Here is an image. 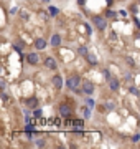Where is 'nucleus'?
Returning <instances> with one entry per match:
<instances>
[{"instance_id":"1","label":"nucleus","mask_w":140,"mask_h":149,"mask_svg":"<svg viewBox=\"0 0 140 149\" xmlns=\"http://www.w3.org/2000/svg\"><path fill=\"white\" fill-rule=\"evenodd\" d=\"M82 85L79 74H71L66 78V88L69 91H74V93H79V86Z\"/></svg>"},{"instance_id":"2","label":"nucleus","mask_w":140,"mask_h":149,"mask_svg":"<svg viewBox=\"0 0 140 149\" xmlns=\"http://www.w3.org/2000/svg\"><path fill=\"white\" fill-rule=\"evenodd\" d=\"M92 23L96 25V28H97L99 32H106V28H107V17L94 15V17H92Z\"/></svg>"},{"instance_id":"3","label":"nucleus","mask_w":140,"mask_h":149,"mask_svg":"<svg viewBox=\"0 0 140 149\" xmlns=\"http://www.w3.org/2000/svg\"><path fill=\"white\" fill-rule=\"evenodd\" d=\"M81 89H82V93H84V95L92 96V93H94V89H96V88H94V85L91 81H84V83H82V88H81Z\"/></svg>"},{"instance_id":"4","label":"nucleus","mask_w":140,"mask_h":149,"mask_svg":"<svg viewBox=\"0 0 140 149\" xmlns=\"http://www.w3.org/2000/svg\"><path fill=\"white\" fill-rule=\"evenodd\" d=\"M71 113H73L71 106L66 104V103H61V104H60V114L61 116H71Z\"/></svg>"},{"instance_id":"5","label":"nucleus","mask_w":140,"mask_h":149,"mask_svg":"<svg viewBox=\"0 0 140 149\" xmlns=\"http://www.w3.org/2000/svg\"><path fill=\"white\" fill-rule=\"evenodd\" d=\"M51 83H53V86L56 89H61V88H63V85H64V83H63V78H61V74H54L53 78H51Z\"/></svg>"},{"instance_id":"6","label":"nucleus","mask_w":140,"mask_h":149,"mask_svg":"<svg viewBox=\"0 0 140 149\" xmlns=\"http://www.w3.org/2000/svg\"><path fill=\"white\" fill-rule=\"evenodd\" d=\"M45 66H46L48 70H56V68H58V63H56V60H54L53 56H48V58H45Z\"/></svg>"},{"instance_id":"7","label":"nucleus","mask_w":140,"mask_h":149,"mask_svg":"<svg viewBox=\"0 0 140 149\" xmlns=\"http://www.w3.org/2000/svg\"><path fill=\"white\" fill-rule=\"evenodd\" d=\"M27 61H28V65H38V61H40V55H38V53H28L27 55Z\"/></svg>"},{"instance_id":"8","label":"nucleus","mask_w":140,"mask_h":149,"mask_svg":"<svg viewBox=\"0 0 140 149\" xmlns=\"http://www.w3.org/2000/svg\"><path fill=\"white\" fill-rule=\"evenodd\" d=\"M119 88H120L119 80H117V78H111V80H109V89H111V91H119Z\"/></svg>"},{"instance_id":"9","label":"nucleus","mask_w":140,"mask_h":149,"mask_svg":"<svg viewBox=\"0 0 140 149\" xmlns=\"http://www.w3.org/2000/svg\"><path fill=\"white\" fill-rule=\"evenodd\" d=\"M60 45H61V35L53 33V37H51V47H60Z\"/></svg>"},{"instance_id":"10","label":"nucleus","mask_w":140,"mask_h":149,"mask_svg":"<svg viewBox=\"0 0 140 149\" xmlns=\"http://www.w3.org/2000/svg\"><path fill=\"white\" fill-rule=\"evenodd\" d=\"M35 48L36 50H45L46 48V40L45 38H38V40L35 41Z\"/></svg>"},{"instance_id":"11","label":"nucleus","mask_w":140,"mask_h":149,"mask_svg":"<svg viewBox=\"0 0 140 149\" xmlns=\"http://www.w3.org/2000/svg\"><path fill=\"white\" fill-rule=\"evenodd\" d=\"M78 55H81V56H84V58H86L87 55H89V48H87V47H82V45H81V47H78Z\"/></svg>"},{"instance_id":"12","label":"nucleus","mask_w":140,"mask_h":149,"mask_svg":"<svg viewBox=\"0 0 140 149\" xmlns=\"http://www.w3.org/2000/svg\"><path fill=\"white\" fill-rule=\"evenodd\" d=\"M86 60L89 61L91 65H94V66L97 65V58H96V55H94V53H91V51H89V55H87V56H86Z\"/></svg>"},{"instance_id":"13","label":"nucleus","mask_w":140,"mask_h":149,"mask_svg":"<svg viewBox=\"0 0 140 149\" xmlns=\"http://www.w3.org/2000/svg\"><path fill=\"white\" fill-rule=\"evenodd\" d=\"M36 104H38V100L36 98H30L27 101V108H36Z\"/></svg>"},{"instance_id":"14","label":"nucleus","mask_w":140,"mask_h":149,"mask_svg":"<svg viewBox=\"0 0 140 149\" xmlns=\"http://www.w3.org/2000/svg\"><path fill=\"white\" fill-rule=\"evenodd\" d=\"M82 114H84V119H89L91 118V106H87V108H82Z\"/></svg>"},{"instance_id":"15","label":"nucleus","mask_w":140,"mask_h":149,"mask_svg":"<svg viewBox=\"0 0 140 149\" xmlns=\"http://www.w3.org/2000/svg\"><path fill=\"white\" fill-rule=\"evenodd\" d=\"M48 12H50V15H53V17H56V15L60 14L58 7H53V5H50V7H48Z\"/></svg>"},{"instance_id":"16","label":"nucleus","mask_w":140,"mask_h":149,"mask_svg":"<svg viewBox=\"0 0 140 149\" xmlns=\"http://www.w3.org/2000/svg\"><path fill=\"white\" fill-rule=\"evenodd\" d=\"M102 76H104V78H106L107 81H109V80H111V78H112V76H111V71H109V70H107V68H104V70H102Z\"/></svg>"},{"instance_id":"17","label":"nucleus","mask_w":140,"mask_h":149,"mask_svg":"<svg viewBox=\"0 0 140 149\" xmlns=\"http://www.w3.org/2000/svg\"><path fill=\"white\" fill-rule=\"evenodd\" d=\"M86 104H87V106H91V108H94V106H96V101H94L91 96H87V98H86Z\"/></svg>"},{"instance_id":"18","label":"nucleus","mask_w":140,"mask_h":149,"mask_svg":"<svg viewBox=\"0 0 140 149\" xmlns=\"http://www.w3.org/2000/svg\"><path fill=\"white\" fill-rule=\"evenodd\" d=\"M35 144H36V146H38V148H43V146H45V144H46V141H45V139H41V137H38V139H36V141H35Z\"/></svg>"},{"instance_id":"19","label":"nucleus","mask_w":140,"mask_h":149,"mask_svg":"<svg viewBox=\"0 0 140 149\" xmlns=\"http://www.w3.org/2000/svg\"><path fill=\"white\" fill-rule=\"evenodd\" d=\"M106 17H107V18H115V17H117V14H115L114 10H107V12H106Z\"/></svg>"},{"instance_id":"20","label":"nucleus","mask_w":140,"mask_h":149,"mask_svg":"<svg viewBox=\"0 0 140 149\" xmlns=\"http://www.w3.org/2000/svg\"><path fill=\"white\" fill-rule=\"evenodd\" d=\"M129 91H130V93H132L133 96H140V91L137 88H135V86H130V88H129Z\"/></svg>"},{"instance_id":"21","label":"nucleus","mask_w":140,"mask_h":149,"mask_svg":"<svg viewBox=\"0 0 140 149\" xmlns=\"http://www.w3.org/2000/svg\"><path fill=\"white\" fill-rule=\"evenodd\" d=\"M20 17H21V18H28V17H30V14H28V12H25V10H20Z\"/></svg>"},{"instance_id":"22","label":"nucleus","mask_w":140,"mask_h":149,"mask_svg":"<svg viewBox=\"0 0 140 149\" xmlns=\"http://www.w3.org/2000/svg\"><path fill=\"white\" fill-rule=\"evenodd\" d=\"M41 113H43L41 109H35V111H33V116H35V118H40V116H41Z\"/></svg>"},{"instance_id":"23","label":"nucleus","mask_w":140,"mask_h":149,"mask_svg":"<svg viewBox=\"0 0 140 149\" xmlns=\"http://www.w3.org/2000/svg\"><path fill=\"white\" fill-rule=\"evenodd\" d=\"M84 30H86V35H91V27L89 25H84Z\"/></svg>"},{"instance_id":"24","label":"nucleus","mask_w":140,"mask_h":149,"mask_svg":"<svg viewBox=\"0 0 140 149\" xmlns=\"http://www.w3.org/2000/svg\"><path fill=\"white\" fill-rule=\"evenodd\" d=\"M17 12H18V8H17V7H12V8H10V14H12V15L17 14Z\"/></svg>"},{"instance_id":"25","label":"nucleus","mask_w":140,"mask_h":149,"mask_svg":"<svg viewBox=\"0 0 140 149\" xmlns=\"http://www.w3.org/2000/svg\"><path fill=\"white\" fill-rule=\"evenodd\" d=\"M139 139H140V136H139V134H135V136L132 137V141H133V142H139Z\"/></svg>"},{"instance_id":"26","label":"nucleus","mask_w":140,"mask_h":149,"mask_svg":"<svg viewBox=\"0 0 140 149\" xmlns=\"http://www.w3.org/2000/svg\"><path fill=\"white\" fill-rule=\"evenodd\" d=\"M82 124H84V123H82V121L76 123V128H78V129H82Z\"/></svg>"},{"instance_id":"27","label":"nucleus","mask_w":140,"mask_h":149,"mask_svg":"<svg viewBox=\"0 0 140 149\" xmlns=\"http://www.w3.org/2000/svg\"><path fill=\"white\" fill-rule=\"evenodd\" d=\"M133 23H135V25H137V27L140 28V20H139V18H137V17H135V18H133Z\"/></svg>"},{"instance_id":"28","label":"nucleus","mask_w":140,"mask_h":149,"mask_svg":"<svg viewBox=\"0 0 140 149\" xmlns=\"http://www.w3.org/2000/svg\"><path fill=\"white\" fill-rule=\"evenodd\" d=\"M0 86H2V89H5V88H7V85H5V81H3V80L0 81Z\"/></svg>"},{"instance_id":"29","label":"nucleus","mask_w":140,"mask_h":149,"mask_svg":"<svg viewBox=\"0 0 140 149\" xmlns=\"http://www.w3.org/2000/svg\"><path fill=\"white\" fill-rule=\"evenodd\" d=\"M130 10H132L133 14H135V12H137V5H132V7H130Z\"/></svg>"},{"instance_id":"30","label":"nucleus","mask_w":140,"mask_h":149,"mask_svg":"<svg viewBox=\"0 0 140 149\" xmlns=\"http://www.w3.org/2000/svg\"><path fill=\"white\" fill-rule=\"evenodd\" d=\"M78 3H79V5H84V3H86V0H78Z\"/></svg>"},{"instance_id":"31","label":"nucleus","mask_w":140,"mask_h":149,"mask_svg":"<svg viewBox=\"0 0 140 149\" xmlns=\"http://www.w3.org/2000/svg\"><path fill=\"white\" fill-rule=\"evenodd\" d=\"M107 3H109V5H111V3H112V0H106Z\"/></svg>"},{"instance_id":"32","label":"nucleus","mask_w":140,"mask_h":149,"mask_svg":"<svg viewBox=\"0 0 140 149\" xmlns=\"http://www.w3.org/2000/svg\"><path fill=\"white\" fill-rule=\"evenodd\" d=\"M41 2H50V0H41Z\"/></svg>"},{"instance_id":"33","label":"nucleus","mask_w":140,"mask_h":149,"mask_svg":"<svg viewBox=\"0 0 140 149\" xmlns=\"http://www.w3.org/2000/svg\"><path fill=\"white\" fill-rule=\"evenodd\" d=\"M139 35H140V33H139Z\"/></svg>"}]
</instances>
